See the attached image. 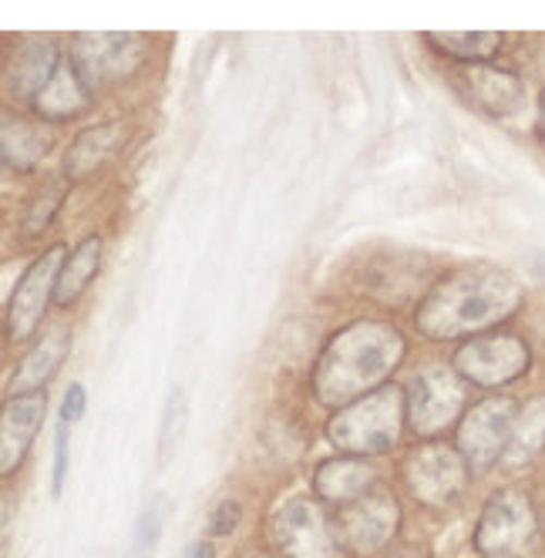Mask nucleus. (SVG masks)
Listing matches in <instances>:
<instances>
[{
  "label": "nucleus",
  "instance_id": "obj_1",
  "mask_svg": "<svg viewBox=\"0 0 545 558\" xmlns=\"http://www.w3.org/2000/svg\"><path fill=\"white\" fill-rule=\"evenodd\" d=\"M522 306V283L501 266L472 263L441 276L414 313L421 337L445 343L492 333Z\"/></svg>",
  "mask_w": 545,
  "mask_h": 558
},
{
  "label": "nucleus",
  "instance_id": "obj_2",
  "mask_svg": "<svg viewBox=\"0 0 545 558\" xmlns=\"http://www.w3.org/2000/svg\"><path fill=\"white\" fill-rule=\"evenodd\" d=\"M404 353L408 340L395 324L354 320L327 340L310 387H314V397L324 408L340 411L380 390L384 380L401 367Z\"/></svg>",
  "mask_w": 545,
  "mask_h": 558
},
{
  "label": "nucleus",
  "instance_id": "obj_3",
  "mask_svg": "<svg viewBox=\"0 0 545 558\" xmlns=\"http://www.w3.org/2000/svg\"><path fill=\"white\" fill-rule=\"evenodd\" d=\"M408 397L401 387L384 384L380 390L361 397V401L334 411L327 421V441L350 458L387 454L404 434Z\"/></svg>",
  "mask_w": 545,
  "mask_h": 558
},
{
  "label": "nucleus",
  "instance_id": "obj_4",
  "mask_svg": "<svg viewBox=\"0 0 545 558\" xmlns=\"http://www.w3.org/2000/svg\"><path fill=\"white\" fill-rule=\"evenodd\" d=\"M472 545L482 558H529L538 545V514L522 488H498L472 535Z\"/></svg>",
  "mask_w": 545,
  "mask_h": 558
},
{
  "label": "nucleus",
  "instance_id": "obj_5",
  "mask_svg": "<svg viewBox=\"0 0 545 558\" xmlns=\"http://www.w3.org/2000/svg\"><path fill=\"white\" fill-rule=\"evenodd\" d=\"M68 61L82 74V82L98 95L105 88H114L135 77L148 61V41L142 34H74Z\"/></svg>",
  "mask_w": 545,
  "mask_h": 558
},
{
  "label": "nucleus",
  "instance_id": "obj_6",
  "mask_svg": "<svg viewBox=\"0 0 545 558\" xmlns=\"http://www.w3.org/2000/svg\"><path fill=\"white\" fill-rule=\"evenodd\" d=\"M516 417H519V404L505 393L482 397L479 404L464 411L455 430V448L469 461L472 474H485L505 458L516 430Z\"/></svg>",
  "mask_w": 545,
  "mask_h": 558
},
{
  "label": "nucleus",
  "instance_id": "obj_7",
  "mask_svg": "<svg viewBox=\"0 0 545 558\" xmlns=\"http://www.w3.org/2000/svg\"><path fill=\"white\" fill-rule=\"evenodd\" d=\"M451 367L458 371L464 384H475L482 390H498L519 380L532 367V350L519 333L492 330V333L464 340L451 356Z\"/></svg>",
  "mask_w": 545,
  "mask_h": 558
},
{
  "label": "nucleus",
  "instance_id": "obj_8",
  "mask_svg": "<svg viewBox=\"0 0 545 558\" xmlns=\"http://www.w3.org/2000/svg\"><path fill=\"white\" fill-rule=\"evenodd\" d=\"M408 424L417 437H438L451 424L464 417V380L448 364H427L421 367L408 390Z\"/></svg>",
  "mask_w": 545,
  "mask_h": 558
},
{
  "label": "nucleus",
  "instance_id": "obj_9",
  "mask_svg": "<svg viewBox=\"0 0 545 558\" xmlns=\"http://www.w3.org/2000/svg\"><path fill=\"white\" fill-rule=\"evenodd\" d=\"M272 538L283 558H343L337 518L317 498H290L272 518Z\"/></svg>",
  "mask_w": 545,
  "mask_h": 558
},
{
  "label": "nucleus",
  "instance_id": "obj_10",
  "mask_svg": "<svg viewBox=\"0 0 545 558\" xmlns=\"http://www.w3.org/2000/svg\"><path fill=\"white\" fill-rule=\"evenodd\" d=\"M64 259H68V250L58 243V246L45 250L21 272L17 287L11 293V303H8V313H4L8 337L14 343L31 340L37 333V327H41L48 306L58 296V279H61Z\"/></svg>",
  "mask_w": 545,
  "mask_h": 558
},
{
  "label": "nucleus",
  "instance_id": "obj_11",
  "mask_svg": "<svg viewBox=\"0 0 545 558\" xmlns=\"http://www.w3.org/2000/svg\"><path fill=\"white\" fill-rule=\"evenodd\" d=\"M401 525V505L395 492L384 482H377L371 492H364L358 501L337 511V532L343 538V548L354 555H371L391 545Z\"/></svg>",
  "mask_w": 545,
  "mask_h": 558
},
{
  "label": "nucleus",
  "instance_id": "obj_12",
  "mask_svg": "<svg viewBox=\"0 0 545 558\" xmlns=\"http://www.w3.org/2000/svg\"><path fill=\"white\" fill-rule=\"evenodd\" d=\"M469 461L461 458L458 448H448L441 441H427L421 448H414L404 461V482L408 492L414 495V501L427 505V508H441L448 501H455L464 485H469Z\"/></svg>",
  "mask_w": 545,
  "mask_h": 558
},
{
  "label": "nucleus",
  "instance_id": "obj_13",
  "mask_svg": "<svg viewBox=\"0 0 545 558\" xmlns=\"http://www.w3.org/2000/svg\"><path fill=\"white\" fill-rule=\"evenodd\" d=\"M45 411H48V393H21V397H8L4 414H0V474L11 477L21 461L31 451V441L37 437L45 424Z\"/></svg>",
  "mask_w": 545,
  "mask_h": 558
},
{
  "label": "nucleus",
  "instance_id": "obj_14",
  "mask_svg": "<svg viewBox=\"0 0 545 558\" xmlns=\"http://www.w3.org/2000/svg\"><path fill=\"white\" fill-rule=\"evenodd\" d=\"M61 64L64 61L55 37H31L8 64V95L21 101H34L51 85V77L58 74Z\"/></svg>",
  "mask_w": 545,
  "mask_h": 558
},
{
  "label": "nucleus",
  "instance_id": "obj_15",
  "mask_svg": "<svg viewBox=\"0 0 545 558\" xmlns=\"http://www.w3.org/2000/svg\"><path fill=\"white\" fill-rule=\"evenodd\" d=\"M458 82L472 105H479L492 118H505L522 105V77L516 71L495 64H464Z\"/></svg>",
  "mask_w": 545,
  "mask_h": 558
},
{
  "label": "nucleus",
  "instance_id": "obj_16",
  "mask_svg": "<svg viewBox=\"0 0 545 558\" xmlns=\"http://www.w3.org/2000/svg\"><path fill=\"white\" fill-rule=\"evenodd\" d=\"M380 482L377 471L367 464V458H330L314 471V495L317 501L330 505V508H347L350 501H358L364 492H371Z\"/></svg>",
  "mask_w": 545,
  "mask_h": 558
},
{
  "label": "nucleus",
  "instance_id": "obj_17",
  "mask_svg": "<svg viewBox=\"0 0 545 558\" xmlns=\"http://www.w3.org/2000/svg\"><path fill=\"white\" fill-rule=\"evenodd\" d=\"M71 353V330L68 327H51L45 330V337L37 340L27 353L24 361L17 364L14 377H11V397H21V393H37L45 390L48 380L61 371V364L68 361Z\"/></svg>",
  "mask_w": 545,
  "mask_h": 558
},
{
  "label": "nucleus",
  "instance_id": "obj_18",
  "mask_svg": "<svg viewBox=\"0 0 545 558\" xmlns=\"http://www.w3.org/2000/svg\"><path fill=\"white\" fill-rule=\"evenodd\" d=\"M55 135L45 129V122H34L27 114L4 111V125H0V155H4L8 172H31L37 162L51 151Z\"/></svg>",
  "mask_w": 545,
  "mask_h": 558
},
{
  "label": "nucleus",
  "instance_id": "obj_19",
  "mask_svg": "<svg viewBox=\"0 0 545 558\" xmlns=\"http://www.w3.org/2000/svg\"><path fill=\"white\" fill-rule=\"evenodd\" d=\"M92 105H95V92L82 82V74L74 71L71 61H64L51 77V85L31 101L37 122H51V125L71 122V118L85 114Z\"/></svg>",
  "mask_w": 545,
  "mask_h": 558
},
{
  "label": "nucleus",
  "instance_id": "obj_20",
  "mask_svg": "<svg viewBox=\"0 0 545 558\" xmlns=\"http://www.w3.org/2000/svg\"><path fill=\"white\" fill-rule=\"evenodd\" d=\"M129 138L122 122H105V125H92L71 142V148L64 151V179L77 182V179H92L98 169H105L114 151L122 148V142Z\"/></svg>",
  "mask_w": 545,
  "mask_h": 558
},
{
  "label": "nucleus",
  "instance_id": "obj_21",
  "mask_svg": "<svg viewBox=\"0 0 545 558\" xmlns=\"http://www.w3.org/2000/svg\"><path fill=\"white\" fill-rule=\"evenodd\" d=\"M421 276H424V259L417 256H395V269H391V256L377 259L367 272H364V290L384 303H395L404 306L417 287H421Z\"/></svg>",
  "mask_w": 545,
  "mask_h": 558
},
{
  "label": "nucleus",
  "instance_id": "obj_22",
  "mask_svg": "<svg viewBox=\"0 0 545 558\" xmlns=\"http://www.w3.org/2000/svg\"><path fill=\"white\" fill-rule=\"evenodd\" d=\"M101 250H105V243H101V235H98V232L85 235L82 243H77V246L71 250V256L64 259L61 279H58L55 306L68 310V306H74L77 300H82V293L92 287V279H95L98 269H101Z\"/></svg>",
  "mask_w": 545,
  "mask_h": 558
},
{
  "label": "nucleus",
  "instance_id": "obj_23",
  "mask_svg": "<svg viewBox=\"0 0 545 558\" xmlns=\"http://www.w3.org/2000/svg\"><path fill=\"white\" fill-rule=\"evenodd\" d=\"M427 41H432L438 51H445L448 58H458L464 64H488V58H495L501 48V34H495V31H448V34L432 31Z\"/></svg>",
  "mask_w": 545,
  "mask_h": 558
},
{
  "label": "nucleus",
  "instance_id": "obj_24",
  "mask_svg": "<svg viewBox=\"0 0 545 558\" xmlns=\"http://www.w3.org/2000/svg\"><path fill=\"white\" fill-rule=\"evenodd\" d=\"M542 451H545V393L532 397L525 408H519L516 430H512L509 451H505V461L522 464V461H532Z\"/></svg>",
  "mask_w": 545,
  "mask_h": 558
},
{
  "label": "nucleus",
  "instance_id": "obj_25",
  "mask_svg": "<svg viewBox=\"0 0 545 558\" xmlns=\"http://www.w3.org/2000/svg\"><path fill=\"white\" fill-rule=\"evenodd\" d=\"M64 195H68V179H55V182H48L41 192H37L31 203H27V209H24V235H37V232H45L51 222H55V216H58V209L64 206Z\"/></svg>",
  "mask_w": 545,
  "mask_h": 558
},
{
  "label": "nucleus",
  "instance_id": "obj_26",
  "mask_svg": "<svg viewBox=\"0 0 545 558\" xmlns=\"http://www.w3.org/2000/svg\"><path fill=\"white\" fill-rule=\"evenodd\" d=\"M185 414H189L185 390L172 387L166 411H162V424H159V464H169V458L175 454V448L182 441V430H185Z\"/></svg>",
  "mask_w": 545,
  "mask_h": 558
},
{
  "label": "nucleus",
  "instance_id": "obj_27",
  "mask_svg": "<svg viewBox=\"0 0 545 558\" xmlns=\"http://www.w3.org/2000/svg\"><path fill=\"white\" fill-rule=\"evenodd\" d=\"M159 532H162V508L159 505H148L142 511V518L135 522V532H132V551L142 558L155 548V542H159Z\"/></svg>",
  "mask_w": 545,
  "mask_h": 558
},
{
  "label": "nucleus",
  "instance_id": "obj_28",
  "mask_svg": "<svg viewBox=\"0 0 545 558\" xmlns=\"http://www.w3.org/2000/svg\"><path fill=\"white\" fill-rule=\"evenodd\" d=\"M240 518H243L240 501L226 498V501H219V505L213 508V514H209V532H213V535H232V532L240 529Z\"/></svg>",
  "mask_w": 545,
  "mask_h": 558
},
{
  "label": "nucleus",
  "instance_id": "obj_29",
  "mask_svg": "<svg viewBox=\"0 0 545 558\" xmlns=\"http://www.w3.org/2000/svg\"><path fill=\"white\" fill-rule=\"evenodd\" d=\"M88 408V393L82 384H71L68 393H64V401H61V424H74V421H82Z\"/></svg>",
  "mask_w": 545,
  "mask_h": 558
},
{
  "label": "nucleus",
  "instance_id": "obj_30",
  "mask_svg": "<svg viewBox=\"0 0 545 558\" xmlns=\"http://www.w3.org/2000/svg\"><path fill=\"white\" fill-rule=\"evenodd\" d=\"M64 474H68V424H58L55 434V495H61L64 488Z\"/></svg>",
  "mask_w": 545,
  "mask_h": 558
},
{
  "label": "nucleus",
  "instance_id": "obj_31",
  "mask_svg": "<svg viewBox=\"0 0 545 558\" xmlns=\"http://www.w3.org/2000/svg\"><path fill=\"white\" fill-rule=\"evenodd\" d=\"M185 558H216V548H213V542H192Z\"/></svg>",
  "mask_w": 545,
  "mask_h": 558
},
{
  "label": "nucleus",
  "instance_id": "obj_32",
  "mask_svg": "<svg viewBox=\"0 0 545 558\" xmlns=\"http://www.w3.org/2000/svg\"><path fill=\"white\" fill-rule=\"evenodd\" d=\"M538 138L545 145V92L538 95Z\"/></svg>",
  "mask_w": 545,
  "mask_h": 558
},
{
  "label": "nucleus",
  "instance_id": "obj_33",
  "mask_svg": "<svg viewBox=\"0 0 545 558\" xmlns=\"http://www.w3.org/2000/svg\"><path fill=\"white\" fill-rule=\"evenodd\" d=\"M387 558H421V555H417L414 548H401V551H391Z\"/></svg>",
  "mask_w": 545,
  "mask_h": 558
},
{
  "label": "nucleus",
  "instance_id": "obj_34",
  "mask_svg": "<svg viewBox=\"0 0 545 558\" xmlns=\"http://www.w3.org/2000/svg\"><path fill=\"white\" fill-rule=\"evenodd\" d=\"M259 558H263V555H259Z\"/></svg>",
  "mask_w": 545,
  "mask_h": 558
}]
</instances>
